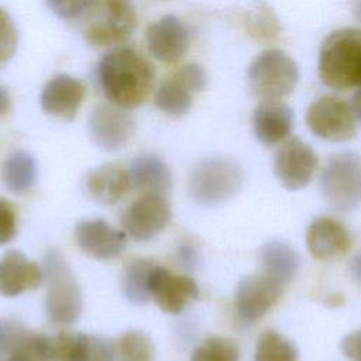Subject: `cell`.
<instances>
[{"label": "cell", "mask_w": 361, "mask_h": 361, "mask_svg": "<svg viewBox=\"0 0 361 361\" xmlns=\"http://www.w3.org/2000/svg\"><path fill=\"white\" fill-rule=\"evenodd\" d=\"M97 76L106 99L117 107L131 110L151 94L155 71L138 49L118 45L102 56Z\"/></svg>", "instance_id": "cell-1"}, {"label": "cell", "mask_w": 361, "mask_h": 361, "mask_svg": "<svg viewBox=\"0 0 361 361\" xmlns=\"http://www.w3.org/2000/svg\"><path fill=\"white\" fill-rule=\"evenodd\" d=\"M319 75L324 85L336 90L361 87V28H340L324 38Z\"/></svg>", "instance_id": "cell-2"}, {"label": "cell", "mask_w": 361, "mask_h": 361, "mask_svg": "<svg viewBox=\"0 0 361 361\" xmlns=\"http://www.w3.org/2000/svg\"><path fill=\"white\" fill-rule=\"evenodd\" d=\"M83 14V38L96 48L121 45L137 27L133 0H92Z\"/></svg>", "instance_id": "cell-3"}, {"label": "cell", "mask_w": 361, "mask_h": 361, "mask_svg": "<svg viewBox=\"0 0 361 361\" xmlns=\"http://www.w3.org/2000/svg\"><path fill=\"white\" fill-rule=\"evenodd\" d=\"M44 278L47 279L45 313L48 320L58 326L75 323L83 309L82 290L65 257L55 248L45 254Z\"/></svg>", "instance_id": "cell-4"}, {"label": "cell", "mask_w": 361, "mask_h": 361, "mask_svg": "<svg viewBox=\"0 0 361 361\" xmlns=\"http://www.w3.org/2000/svg\"><path fill=\"white\" fill-rule=\"evenodd\" d=\"M247 78L251 93L261 102L282 100L295 90L299 68L283 51L267 49L252 59Z\"/></svg>", "instance_id": "cell-5"}, {"label": "cell", "mask_w": 361, "mask_h": 361, "mask_svg": "<svg viewBox=\"0 0 361 361\" xmlns=\"http://www.w3.org/2000/svg\"><path fill=\"white\" fill-rule=\"evenodd\" d=\"M243 171L227 158L202 159L189 178V195L202 206H217L234 197L243 186Z\"/></svg>", "instance_id": "cell-6"}, {"label": "cell", "mask_w": 361, "mask_h": 361, "mask_svg": "<svg viewBox=\"0 0 361 361\" xmlns=\"http://www.w3.org/2000/svg\"><path fill=\"white\" fill-rule=\"evenodd\" d=\"M320 188L326 202L340 212H350L361 204V157L343 151L326 162Z\"/></svg>", "instance_id": "cell-7"}, {"label": "cell", "mask_w": 361, "mask_h": 361, "mask_svg": "<svg viewBox=\"0 0 361 361\" xmlns=\"http://www.w3.org/2000/svg\"><path fill=\"white\" fill-rule=\"evenodd\" d=\"M207 86V73L199 63H186L166 78L155 90L154 103L159 111L169 117L185 116L195 94Z\"/></svg>", "instance_id": "cell-8"}, {"label": "cell", "mask_w": 361, "mask_h": 361, "mask_svg": "<svg viewBox=\"0 0 361 361\" xmlns=\"http://www.w3.org/2000/svg\"><path fill=\"white\" fill-rule=\"evenodd\" d=\"M310 131L322 140L341 142L355 135V114L353 107L337 96H323L306 111Z\"/></svg>", "instance_id": "cell-9"}, {"label": "cell", "mask_w": 361, "mask_h": 361, "mask_svg": "<svg viewBox=\"0 0 361 361\" xmlns=\"http://www.w3.org/2000/svg\"><path fill=\"white\" fill-rule=\"evenodd\" d=\"M171 217V204L165 196L141 195L121 214V226L133 240L148 241L169 224Z\"/></svg>", "instance_id": "cell-10"}, {"label": "cell", "mask_w": 361, "mask_h": 361, "mask_svg": "<svg viewBox=\"0 0 361 361\" xmlns=\"http://www.w3.org/2000/svg\"><path fill=\"white\" fill-rule=\"evenodd\" d=\"M283 286L262 272L244 276L234 296V310L238 319L244 323H255L264 317L278 303Z\"/></svg>", "instance_id": "cell-11"}, {"label": "cell", "mask_w": 361, "mask_h": 361, "mask_svg": "<svg viewBox=\"0 0 361 361\" xmlns=\"http://www.w3.org/2000/svg\"><path fill=\"white\" fill-rule=\"evenodd\" d=\"M317 168V157L299 137L288 138L278 149L274 172L283 188L298 190L310 183Z\"/></svg>", "instance_id": "cell-12"}, {"label": "cell", "mask_w": 361, "mask_h": 361, "mask_svg": "<svg viewBox=\"0 0 361 361\" xmlns=\"http://www.w3.org/2000/svg\"><path fill=\"white\" fill-rule=\"evenodd\" d=\"M135 123L124 109L100 104L89 117V133L93 142L104 151H118L133 138Z\"/></svg>", "instance_id": "cell-13"}, {"label": "cell", "mask_w": 361, "mask_h": 361, "mask_svg": "<svg viewBox=\"0 0 361 361\" xmlns=\"http://www.w3.org/2000/svg\"><path fill=\"white\" fill-rule=\"evenodd\" d=\"M145 42L155 59L172 65L186 55L189 32L178 16L166 14L147 27Z\"/></svg>", "instance_id": "cell-14"}, {"label": "cell", "mask_w": 361, "mask_h": 361, "mask_svg": "<svg viewBox=\"0 0 361 361\" xmlns=\"http://www.w3.org/2000/svg\"><path fill=\"white\" fill-rule=\"evenodd\" d=\"M149 295L161 310L178 314L199 296V288L190 276L155 265L149 278Z\"/></svg>", "instance_id": "cell-15"}, {"label": "cell", "mask_w": 361, "mask_h": 361, "mask_svg": "<svg viewBox=\"0 0 361 361\" xmlns=\"http://www.w3.org/2000/svg\"><path fill=\"white\" fill-rule=\"evenodd\" d=\"M52 361H114L116 344L102 336L61 331L51 338Z\"/></svg>", "instance_id": "cell-16"}, {"label": "cell", "mask_w": 361, "mask_h": 361, "mask_svg": "<svg viewBox=\"0 0 361 361\" xmlns=\"http://www.w3.org/2000/svg\"><path fill=\"white\" fill-rule=\"evenodd\" d=\"M75 240L86 255L96 259H111L126 248L127 234L102 219H90L76 224Z\"/></svg>", "instance_id": "cell-17"}, {"label": "cell", "mask_w": 361, "mask_h": 361, "mask_svg": "<svg viewBox=\"0 0 361 361\" xmlns=\"http://www.w3.org/2000/svg\"><path fill=\"white\" fill-rule=\"evenodd\" d=\"M86 96L85 83L66 73L49 79L41 90L42 110L56 118L72 120L76 117Z\"/></svg>", "instance_id": "cell-18"}, {"label": "cell", "mask_w": 361, "mask_h": 361, "mask_svg": "<svg viewBox=\"0 0 361 361\" xmlns=\"http://www.w3.org/2000/svg\"><path fill=\"white\" fill-rule=\"evenodd\" d=\"M306 245L314 259L331 262L341 259L348 252L351 237L336 219L317 217L307 227Z\"/></svg>", "instance_id": "cell-19"}, {"label": "cell", "mask_w": 361, "mask_h": 361, "mask_svg": "<svg viewBox=\"0 0 361 361\" xmlns=\"http://www.w3.org/2000/svg\"><path fill=\"white\" fill-rule=\"evenodd\" d=\"M44 279V269L21 251L10 250L0 259V295L13 298L37 289Z\"/></svg>", "instance_id": "cell-20"}, {"label": "cell", "mask_w": 361, "mask_h": 361, "mask_svg": "<svg viewBox=\"0 0 361 361\" xmlns=\"http://www.w3.org/2000/svg\"><path fill=\"white\" fill-rule=\"evenodd\" d=\"M293 126V113L282 100L261 102L252 114V130L257 140L274 145L288 138Z\"/></svg>", "instance_id": "cell-21"}, {"label": "cell", "mask_w": 361, "mask_h": 361, "mask_svg": "<svg viewBox=\"0 0 361 361\" xmlns=\"http://www.w3.org/2000/svg\"><path fill=\"white\" fill-rule=\"evenodd\" d=\"M85 188L93 200L114 204L131 189L128 169L116 164H103L87 173Z\"/></svg>", "instance_id": "cell-22"}, {"label": "cell", "mask_w": 361, "mask_h": 361, "mask_svg": "<svg viewBox=\"0 0 361 361\" xmlns=\"http://www.w3.org/2000/svg\"><path fill=\"white\" fill-rule=\"evenodd\" d=\"M131 188L142 195L165 196L172 186V175L165 161L155 154H141L128 168Z\"/></svg>", "instance_id": "cell-23"}, {"label": "cell", "mask_w": 361, "mask_h": 361, "mask_svg": "<svg viewBox=\"0 0 361 361\" xmlns=\"http://www.w3.org/2000/svg\"><path fill=\"white\" fill-rule=\"evenodd\" d=\"M261 272L286 285L296 275L300 258L299 254L285 241L272 240L265 243L259 250Z\"/></svg>", "instance_id": "cell-24"}, {"label": "cell", "mask_w": 361, "mask_h": 361, "mask_svg": "<svg viewBox=\"0 0 361 361\" xmlns=\"http://www.w3.org/2000/svg\"><path fill=\"white\" fill-rule=\"evenodd\" d=\"M1 180L16 195L31 190L37 182V162L34 157L23 149L10 152L1 165Z\"/></svg>", "instance_id": "cell-25"}, {"label": "cell", "mask_w": 361, "mask_h": 361, "mask_svg": "<svg viewBox=\"0 0 361 361\" xmlns=\"http://www.w3.org/2000/svg\"><path fill=\"white\" fill-rule=\"evenodd\" d=\"M157 264L145 258H137L127 264L123 275V293L134 305H144L151 299L149 278Z\"/></svg>", "instance_id": "cell-26"}, {"label": "cell", "mask_w": 361, "mask_h": 361, "mask_svg": "<svg viewBox=\"0 0 361 361\" xmlns=\"http://www.w3.org/2000/svg\"><path fill=\"white\" fill-rule=\"evenodd\" d=\"M295 344L275 330H265L257 341L255 361H298Z\"/></svg>", "instance_id": "cell-27"}, {"label": "cell", "mask_w": 361, "mask_h": 361, "mask_svg": "<svg viewBox=\"0 0 361 361\" xmlns=\"http://www.w3.org/2000/svg\"><path fill=\"white\" fill-rule=\"evenodd\" d=\"M0 361H52L51 338L45 334L25 331L13 350Z\"/></svg>", "instance_id": "cell-28"}, {"label": "cell", "mask_w": 361, "mask_h": 361, "mask_svg": "<svg viewBox=\"0 0 361 361\" xmlns=\"http://www.w3.org/2000/svg\"><path fill=\"white\" fill-rule=\"evenodd\" d=\"M116 355L120 361H152V340L142 331H127L116 343Z\"/></svg>", "instance_id": "cell-29"}, {"label": "cell", "mask_w": 361, "mask_h": 361, "mask_svg": "<svg viewBox=\"0 0 361 361\" xmlns=\"http://www.w3.org/2000/svg\"><path fill=\"white\" fill-rule=\"evenodd\" d=\"M245 25L252 38L261 42H271L279 34L278 20L275 18L272 10L264 4H255L245 16Z\"/></svg>", "instance_id": "cell-30"}, {"label": "cell", "mask_w": 361, "mask_h": 361, "mask_svg": "<svg viewBox=\"0 0 361 361\" xmlns=\"http://www.w3.org/2000/svg\"><path fill=\"white\" fill-rule=\"evenodd\" d=\"M238 345L233 338L214 336L193 350L190 361H238Z\"/></svg>", "instance_id": "cell-31"}, {"label": "cell", "mask_w": 361, "mask_h": 361, "mask_svg": "<svg viewBox=\"0 0 361 361\" xmlns=\"http://www.w3.org/2000/svg\"><path fill=\"white\" fill-rule=\"evenodd\" d=\"M18 45V32L10 14L0 7V69L14 56Z\"/></svg>", "instance_id": "cell-32"}, {"label": "cell", "mask_w": 361, "mask_h": 361, "mask_svg": "<svg viewBox=\"0 0 361 361\" xmlns=\"http://www.w3.org/2000/svg\"><path fill=\"white\" fill-rule=\"evenodd\" d=\"M25 327L14 319H0V358L6 357L25 333Z\"/></svg>", "instance_id": "cell-33"}, {"label": "cell", "mask_w": 361, "mask_h": 361, "mask_svg": "<svg viewBox=\"0 0 361 361\" xmlns=\"http://www.w3.org/2000/svg\"><path fill=\"white\" fill-rule=\"evenodd\" d=\"M17 233V213L14 204L0 197V245L7 244Z\"/></svg>", "instance_id": "cell-34"}, {"label": "cell", "mask_w": 361, "mask_h": 361, "mask_svg": "<svg viewBox=\"0 0 361 361\" xmlns=\"http://www.w3.org/2000/svg\"><path fill=\"white\" fill-rule=\"evenodd\" d=\"M48 7L63 20H75L85 13L92 0H45Z\"/></svg>", "instance_id": "cell-35"}, {"label": "cell", "mask_w": 361, "mask_h": 361, "mask_svg": "<svg viewBox=\"0 0 361 361\" xmlns=\"http://www.w3.org/2000/svg\"><path fill=\"white\" fill-rule=\"evenodd\" d=\"M341 351L350 361H361V329L351 331L341 340Z\"/></svg>", "instance_id": "cell-36"}, {"label": "cell", "mask_w": 361, "mask_h": 361, "mask_svg": "<svg viewBox=\"0 0 361 361\" xmlns=\"http://www.w3.org/2000/svg\"><path fill=\"white\" fill-rule=\"evenodd\" d=\"M350 275L354 283L361 288V250L350 261Z\"/></svg>", "instance_id": "cell-37"}, {"label": "cell", "mask_w": 361, "mask_h": 361, "mask_svg": "<svg viewBox=\"0 0 361 361\" xmlns=\"http://www.w3.org/2000/svg\"><path fill=\"white\" fill-rule=\"evenodd\" d=\"M10 109H11L10 93H8V90L3 85H0V117L7 114Z\"/></svg>", "instance_id": "cell-38"}, {"label": "cell", "mask_w": 361, "mask_h": 361, "mask_svg": "<svg viewBox=\"0 0 361 361\" xmlns=\"http://www.w3.org/2000/svg\"><path fill=\"white\" fill-rule=\"evenodd\" d=\"M351 107L354 110L355 117L361 121V87H358V90L354 93L353 102H351Z\"/></svg>", "instance_id": "cell-39"}]
</instances>
